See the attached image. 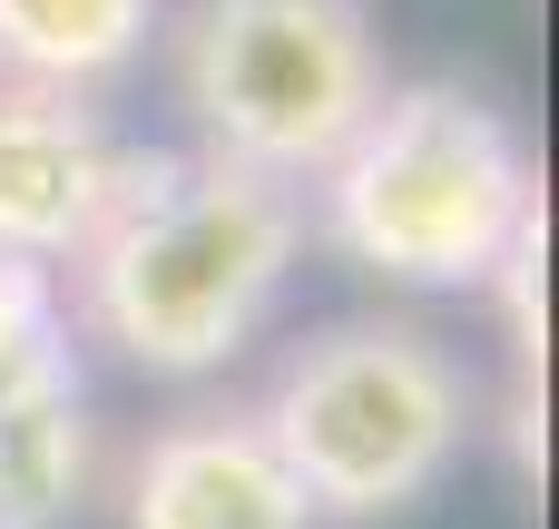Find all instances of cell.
Masks as SVG:
<instances>
[{"mask_svg":"<svg viewBox=\"0 0 559 529\" xmlns=\"http://www.w3.org/2000/svg\"><path fill=\"white\" fill-rule=\"evenodd\" d=\"M305 255V206L206 147L187 157H128L98 236L69 255L79 334H98L128 373L206 383L226 373L265 314L285 304Z\"/></svg>","mask_w":559,"mask_h":529,"instance_id":"cell-1","label":"cell"},{"mask_svg":"<svg viewBox=\"0 0 559 529\" xmlns=\"http://www.w3.org/2000/svg\"><path fill=\"white\" fill-rule=\"evenodd\" d=\"M314 216L344 265L413 285V294H462L511 265V245L540 216V167L521 128L472 98V88H383L373 118L334 147L314 177Z\"/></svg>","mask_w":559,"mask_h":529,"instance_id":"cell-2","label":"cell"},{"mask_svg":"<svg viewBox=\"0 0 559 529\" xmlns=\"http://www.w3.org/2000/svg\"><path fill=\"white\" fill-rule=\"evenodd\" d=\"M255 432L275 442V461L295 471L314 520H393V510L432 501L442 471L462 461L472 373L442 353V334L354 314V324L305 334L275 363Z\"/></svg>","mask_w":559,"mask_h":529,"instance_id":"cell-3","label":"cell"},{"mask_svg":"<svg viewBox=\"0 0 559 529\" xmlns=\"http://www.w3.org/2000/svg\"><path fill=\"white\" fill-rule=\"evenodd\" d=\"M157 39L187 137L285 196H305L393 88L364 0H187Z\"/></svg>","mask_w":559,"mask_h":529,"instance_id":"cell-4","label":"cell"},{"mask_svg":"<svg viewBox=\"0 0 559 529\" xmlns=\"http://www.w3.org/2000/svg\"><path fill=\"white\" fill-rule=\"evenodd\" d=\"M128 157L138 147L98 118V98L0 79V255L69 275V255L98 236Z\"/></svg>","mask_w":559,"mask_h":529,"instance_id":"cell-5","label":"cell"},{"mask_svg":"<svg viewBox=\"0 0 559 529\" xmlns=\"http://www.w3.org/2000/svg\"><path fill=\"white\" fill-rule=\"evenodd\" d=\"M128 529H324L255 412H187L128 471Z\"/></svg>","mask_w":559,"mask_h":529,"instance_id":"cell-6","label":"cell"},{"mask_svg":"<svg viewBox=\"0 0 559 529\" xmlns=\"http://www.w3.org/2000/svg\"><path fill=\"white\" fill-rule=\"evenodd\" d=\"M167 29V0H0V79L98 98Z\"/></svg>","mask_w":559,"mask_h":529,"instance_id":"cell-7","label":"cell"},{"mask_svg":"<svg viewBox=\"0 0 559 529\" xmlns=\"http://www.w3.org/2000/svg\"><path fill=\"white\" fill-rule=\"evenodd\" d=\"M39 402H79L69 304H59V275L0 255V422L10 412H39Z\"/></svg>","mask_w":559,"mask_h":529,"instance_id":"cell-8","label":"cell"},{"mask_svg":"<svg viewBox=\"0 0 559 529\" xmlns=\"http://www.w3.org/2000/svg\"><path fill=\"white\" fill-rule=\"evenodd\" d=\"M88 491V422L79 402H39L0 422V529H49Z\"/></svg>","mask_w":559,"mask_h":529,"instance_id":"cell-9","label":"cell"}]
</instances>
